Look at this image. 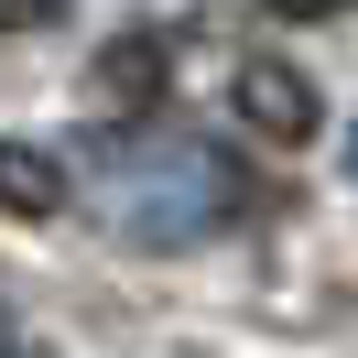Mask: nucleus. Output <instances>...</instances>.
Instances as JSON below:
<instances>
[{
  "label": "nucleus",
  "mask_w": 358,
  "mask_h": 358,
  "mask_svg": "<svg viewBox=\"0 0 358 358\" xmlns=\"http://www.w3.org/2000/svg\"><path fill=\"white\" fill-rule=\"evenodd\" d=\"M98 217L131 250H206L250 217V174H239L228 141H196V131H131V141L109 131Z\"/></svg>",
  "instance_id": "1"
},
{
  "label": "nucleus",
  "mask_w": 358,
  "mask_h": 358,
  "mask_svg": "<svg viewBox=\"0 0 358 358\" xmlns=\"http://www.w3.org/2000/svg\"><path fill=\"white\" fill-rule=\"evenodd\" d=\"M163 76H174V33H120V44L98 55V98H109L120 120H152Z\"/></svg>",
  "instance_id": "4"
},
{
  "label": "nucleus",
  "mask_w": 358,
  "mask_h": 358,
  "mask_svg": "<svg viewBox=\"0 0 358 358\" xmlns=\"http://www.w3.org/2000/svg\"><path fill=\"white\" fill-rule=\"evenodd\" d=\"M55 11H66V0H0V33H44Z\"/></svg>",
  "instance_id": "5"
},
{
  "label": "nucleus",
  "mask_w": 358,
  "mask_h": 358,
  "mask_svg": "<svg viewBox=\"0 0 358 358\" xmlns=\"http://www.w3.org/2000/svg\"><path fill=\"white\" fill-rule=\"evenodd\" d=\"M348 163H358V131H348Z\"/></svg>",
  "instance_id": "7"
},
{
  "label": "nucleus",
  "mask_w": 358,
  "mask_h": 358,
  "mask_svg": "<svg viewBox=\"0 0 358 358\" xmlns=\"http://www.w3.org/2000/svg\"><path fill=\"white\" fill-rule=\"evenodd\" d=\"M239 120L261 141H315V120H326V98H315V76L293 66V55H239Z\"/></svg>",
  "instance_id": "2"
},
{
  "label": "nucleus",
  "mask_w": 358,
  "mask_h": 358,
  "mask_svg": "<svg viewBox=\"0 0 358 358\" xmlns=\"http://www.w3.org/2000/svg\"><path fill=\"white\" fill-rule=\"evenodd\" d=\"M66 196H76L66 152H44V141H0V217H11V228L66 217Z\"/></svg>",
  "instance_id": "3"
},
{
  "label": "nucleus",
  "mask_w": 358,
  "mask_h": 358,
  "mask_svg": "<svg viewBox=\"0 0 358 358\" xmlns=\"http://www.w3.org/2000/svg\"><path fill=\"white\" fill-rule=\"evenodd\" d=\"M11 336H22V326H11V304H0V348H11Z\"/></svg>",
  "instance_id": "6"
}]
</instances>
